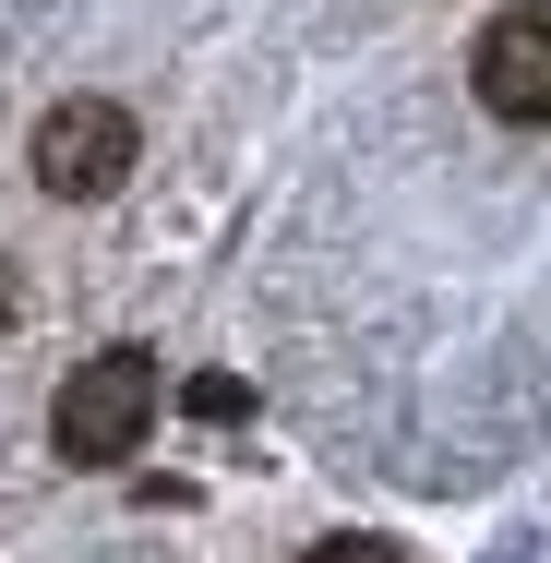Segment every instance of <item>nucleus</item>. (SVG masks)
<instances>
[{
	"label": "nucleus",
	"mask_w": 551,
	"mask_h": 563,
	"mask_svg": "<svg viewBox=\"0 0 551 563\" xmlns=\"http://www.w3.org/2000/svg\"><path fill=\"white\" fill-rule=\"evenodd\" d=\"M144 432H156V360L144 347H97L60 384V408H48V444L73 455V467H120Z\"/></svg>",
	"instance_id": "obj_1"
},
{
	"label": "nucleus",
	"mask_w": 551,
	"mask_h": 563,
	"mask_svg": "<svg viewBox=\"0 0 551 563\" xmlns=\"http://www.w3.org/2000/svg\"><path fill=\"white\" fill-rule=\"evenodd\" d=\"M132 156H144V132H132L120 97H60L36 120V192L48 205H109L132 180Z\"/></svg>",
	"instance_id": "obj_2"
},
{
	"label": "nucleus",
	"mask_w": 551,
	"mask_h": 563,
	"mask_svg": "<svg viewBox=\"0 0 551 563\" xmlns=\"http://www.w3.org/2000/svg\"><path fill=\"white\" fill-rule=\"evenodd\" d=\"M467 85H480V109L492 120H551V0H516V12H492L480 24V48H467Z\"/></svg>",
	"instance_id": "obj_3"
},
{
	"label": "nucleus",
	"mask_w": 551,
	"mask_h": 563,
	"mask_svg": "<svg viewBox=\"0 0 551 563\" xmlns=\"http://www.w3.org/2000/svg\"><path fill=\"white\" fill-rule=\"evenodd\" d=\"M180 408H192V420H240V408H252V396H240V384H228V372H192V384H180Z\"/></svg>",
	"instance_id": "obj_4"
},
{
	"label": "nucleus",
	"mask_w": 551,
	"mask_h": 563,
	"mask_svg": "<svg viewBox=\"0 0 551 563\" xmlns=\"http://www.w3.org/2000/svg\"><path fill=\"white\" fill-rule=\"evenodd\" d=\"M312 563H408V552H384V540H324Z\"/></svg>",
	"instance_id": "obj_5"
},
{
	"label": "nucleus",
	"mask_w": 551,
	"mask_h": 563,
	"mask_svg": "<svg viewBox=\"0 0 551 563\" xmlns=\"http://www.w3.org/2000/svg\"><path fill=\"white\" fill-rule=\"evenodd\" d=\"M12 312H24V300H12V276H0V324H12Z\"/></svg>",
	"instance_id": "obj_6"
}]
</instances>
